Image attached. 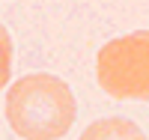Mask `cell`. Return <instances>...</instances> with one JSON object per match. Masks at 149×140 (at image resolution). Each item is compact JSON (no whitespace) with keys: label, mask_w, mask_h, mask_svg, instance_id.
<instances>
[{"label":"cell","mask_w":149,"mask_h":140,"mask_svg":"<svg viewBox=\"0 0 149 140\" xmlns=\"http://www.w3.org/2000/svg\"><path fill=\"white\" fill-rule=\"evenodd\" d=\"M95 78L116 101H149V30L110 39L95 57Z\"/></svg>","instance_id":"obj_2"},{"label":"cell","mask_w":149,"mask_h":140,"mask_svg":"<svg viewBox=\"0 0 149 140\" xmlns=\"http://www.w3.org/2000/svg\"><path fill=\"white\" fill-rule=\"evenodd\" d=\"M81 140H146V134L131 119L104 116V119H95L93 125H86Z\"/></svg>","instance_id":"obj_3"},{"label":"cell","mask_w":149,"mask_h":140,"mask_svg":"<svg viewBox=\"0 0 149 140\" xmlns=\"http://www.w3.org/2000/svg\"><path fill=\"white\" fill-rule=\"evenodd\" d=\"M3 116L21 140H60L74 125L78 101L66 81L36 72L6 90Z\"/></svg>","instance_id":"obj_1"}]
</instances>
